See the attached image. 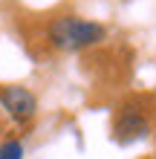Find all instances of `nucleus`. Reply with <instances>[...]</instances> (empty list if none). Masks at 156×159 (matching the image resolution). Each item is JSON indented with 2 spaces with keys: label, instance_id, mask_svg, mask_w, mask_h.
<instances>
[{
  "label": "nucleus",
  "instance_id": "obj_1",
  "mask_svg": "<svg viewBox=\"0 0 156 159\" xmlns=\"http://www.w3.org/2000/svg\"><path fill=\"white\" fill-rule=\"evenodd\" d=\"M107 41V26L78 15H58L47 23V43L58 52H84Z\"/></svg>",
  "mask_w": 156,
  "mask_h": 159
},
{
  "label": "nucleus",
  "instance_id": "obj_2",
  "mask_svg": "<svg viewBox=\"0 0 156 159\" xmlns=\"http://www.w3.org/2000/svg\"><path fill=\"white\" fill-rule=\"evenodd\" d=\"M153 133V107L148 98L130 96L116 107L113 113V139L118 145H133L142 142Z\"/></svg>",
  "mask_w": 156,
  "mask_h": 159
},
{
  "label": "nucleus",
  "instance_id": "obj_3",
  "mask_svg": "<svg viewBox=\"0 0 156 159\" xmlns=\"http://www.w3.org/2000/svg\"><path fill=\"white\" fill-rule=\"evenodd\" d=\"M0 107L17 127H26L38 116V96L23 84H3L0 87Z\"/></svg>",
  "mask_w": 156,
  "mask_h": 159
},
{
  "label": "nucleus",
  "instance_id": "obj_4",
  "mask_svg": "<svg viewBox=\"0 0 156 159\" xmlns=\"http://www.w3.org/2000/svg\"><path fill=\"white\" fill-rule=\"evenodd\" d=\"M0 159H23V142L17 136H6L0 142Z\"/></svg>",
  "mask_w": 156,
  "mask_h": 159
},
{
  "label": "nucleus",
  "instance_id": "obj_5",
  "mask_svg": "<svg viewBox=\"0 0 156 159\" xmlns=\"http://www.w3.org/2000/svg\"><path fill=\"white\" fill-rule=\"evenodd\" d=\"M153 142H156V127H153Z\"/></svg>",
  "mask_w": 156,
  "mask_h": 159
},
{
  "label": "nucleus",
  "instance_id": "obj_6",
  "mask_svg": "<svg viewBox=\"0 0 156 159\" xmlns=\"http://www.w3.org/2000/svg\"><path fill=\"white\" fill-rule=\"evenodd\" d=\"M145 159H153V156H145Z\"/></svg>",
  "mask_w": 156,
  "mask_h": 159
}]
</instances>
